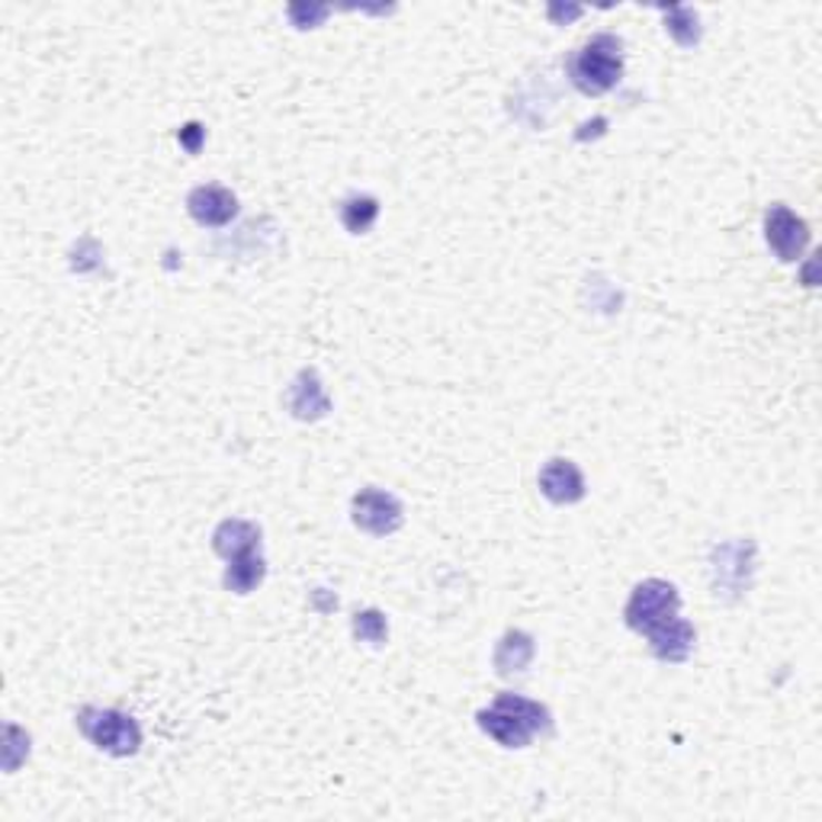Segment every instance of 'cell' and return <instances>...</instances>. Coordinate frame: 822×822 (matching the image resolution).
Listing matches in <instances>:
<instances>
[{"label":"cell","mask_w":822,"mask_h":822,"mask_svg":"<svg viewBox=\"0 0 822 822\" xmlns=\"http://www.w3.org/2000/svg\"><path fill=\"white\" fill-rule=\"evenodd\" d=\"M572 85L582 93H607L624 75V56H621V39L614 36H595L578 56L568 61Z\"/></svg>","instance_id":"cell-1"},{"label":"cell","mask_w":822,"mask_h":822,"mask_svg":"<svg viewBox=\"0 0 822 822\" xmlns=\"http://www.w3.org/2000/svg\"><path fill=\"white\" fill-rule=\"evenodd\" d=\"M78 726L100 752L116 755V759H126V755H136L139 745H142V730L139 723L113 707H85L78 713Z\"/></svg>","instance_id":"cell-2"},{"label":"cell","mask_w":822,"mask_h":822,"mask_svg":"<svg viewBox=\"0 0 822 822\" xmlns=\"http://www.w3.org/2000/svg\"><path fill=\"white\" fill-rule=\"evenodd\" d=\"M679 588L672 582L650 578V582H643V585L633 588V595H630L624 607V621L636 633H653L655 626L669 624L672 617H679Z\"/></svg>","instance_id":"cell-3"},{"label":"cell","mask_w":822,"mask_h":822,"mask_svg":"<svg viewBox=\"0 0 822 822\" xmlns=\"http://www.w3.org/2000/svg\"><path fill=\"white\" fill-rule=\"evenodd\" d=\"M752 563H755V546L736 539V543H723L713 553V588L716 597H739L749 582H752Z\"/></svg>","instance_id":"cell-4"},{"label":"cell","mask_w":822,"mask_h":822,"mask_svg":"<svg viewBox=\"0 0 822 822\" xmlns=\"http://www.w3.org/2000/svg\"><path fill=\"white\" fill-rule=\"evenodd\" d=\"M765 241L778 260L791 264V260H800L803 251L810 248V226L791 206L778 202L765 212Z\"/></svg>","instance_id":"cell-5"},{"label":"cell","mask_w":822,"mask_h":822,"mask_svg":"<svg viewBox=\"0 0 822 822\" xmlns=\"http://www.w3.org/2000/svg\"><path fill=\"white\" fill-rule=\"evenodd\" d=\"M354 524L360 531H367L373 537H386L396 534L402 527V502L396 495L383 492V488H364L354 495Z\"/></svg>","instance_id":"cell-6"},{"label":"cell","mask_w":822,"mask_h":822,"mask_svg":"<svg viewBox=\"0 0 822 822\" xmlns=\"http://www.w3.org/2000/svg\"><path fill=\"white\" fill-rule=\"evenodd\" d=\"M539 492L553 502V505H575L585 498V479L582 469L572 459H549L539 469Z\"/></svg>","instance_id":"cell-7"},{"label":"cell","mask_w":822,"mask_h":822,"mask_svg":"<svg viewBox=\"0 0 822 822\" xmlns=\"http://www.w3.org/2000/svg\"><path fill=\"white\" fill-rule=\"evenodd\" d=\"M187 209H190V216L197 219L199 226L219 228L228 226L238 216V197L231 190H226V187L209 184V187H197L187 197Z\"/></svg>","instance_id":"cell-8"},{"label":"cell","mask_w":822,"mask_h":822,"mask_svg":"<svg viewBox=\"0 0 822 822\" xmlns=\"http://www.w3.org/2000/svg\"><path fill=\"white\" fill-rule=\"evenodd\" d=\"M286 402H289V412H293L299 422H318V418H325L328 408H331L328 393H325V386H321V379H318L315 369H303V373L293 379Z\"/></svg>","instance_id":"cell-9"},{"label":"cell","mask_w":822,"mask_h":822,"mask_svg":"<svg viewBox=\"0 0 822 822\" xmlns=\"http://www.w3.org/2000/svg\"><path fill=\"white\" fill-rule=\"evenodd\" d=\"M646 636H650L653 653L662 662H684L687 655L694 653V640H697L694 626L681 621V617H672L669 624L655 626L653 633H646Z\"/></svg>","instance_id":"cell-10"},{"label":"cell","mask_w":822,"mask_h":822,"mask_svg":"<svg viewBox=\"0 0 822 822\" xmlns=\"http://www.w3.org/2000/svg\"><path fill=\"white\" fill-rule=\"evenodd\" d=\"M476 720H479V726H483V733L495 739L498 745H505V749H527L531 745V739L534 733L517 720V716H511L508 710H498V707H488V710H479L476 713Z\"/></svg>","instance_id":"cell-11"},{"label":"cell","mask_w":822,"mask_h":822,"mask_svg":"<svg viewBox=\"0 0 822 822\" xmlns=\"http://www.w3.org/2000/svg\"><path fill=\"white\" fill-rule=\"evenodd\" d=\"M531 662H534V636H527L524 630H508L495 650V672L502 679L524 675Z\"/></svg>","instance_id":"cell-12"},{"label":"cell","mask_w":822,"mask_h":822,"mask_svg":"<svg viewBox=\"0 0 822 822\" xmlns=\"http://www.w3.org/2000/svg\"><path fill=\"white\" fill-rule=\"evenodd\" d=\"M212 546L219 556L226 559H235L241 553H251V549H260V527L251 524V521H222L212 534Z\"/></svg>","instance_id":"cell-13"},{"label":"cell","mask_w":822,"mask_h":822,"mask_svg":"<svg viewBox=\"0 0 822 822\" xmlns=\"http://www.w3.org/2000/svg\"><path fill=\"white\" fill-rule=\"evenodd\" d=\"M492 707L508 710L511 716H517L534 736H553V713L531 701V697H521V694H498Z\"/></svg>","instance_id":"cell-14"},{"label":"cell","mask_w":822,"mask_h":822,"mask_svg":"<svg viewBox=\"0 0 822 822\" xmlns=\"http://www.w3.org/2000/svg\"><path fill=\"white\" fill-rule=\"evenodd\" d=\"M264 556H260V549H251V553H241V556H235V559H228V568H226V588L228 592H235V595H248V592H255L257 585L264 582Z\"/></svg>","instance_id":"cell-15"},{"label":"cell","mask_w":822,"mask_h":822,"mask_svg":"<svg viewBox=\"0 0 822 822\" xmlns=\"http://www.w3.org/2000/svg\"><path fill=\"white\" fill-rule=\"evenodd\" d=\"M379 216V199L373 197H350L340 202V222L350 235H367Z\"/></svg>","instance_id":"cell-16"},{"label":"cell","mask_w":822,"mask_h":822,"mask_svg":"<svg viewBox=\"0 0 822 822\" xmlns=\"http://www.w3.org/2000/svg\"><path fill=\"white\" fill-rule=\"evenodd\" d=\"M665 23H669L672 39H675L679 46H684V49H691V46L701 42V20H697L694 10H687V7H672V10H665Z\"/></svg>","instance_id":"cell-17"},{"label":"cell","mask_w":822,"mask_h":822,"mask_svg":"<svg viewBox=\"0 0 822 822\" xmlns=\"http://www.w3.org/2000/svg\"><path fill=\"white\" fill-rule=\"evenodd\" d=\"M354 633H357V640L379 646V643H386L389 626H386V617L379 611H364V614L354 617Z\"/></svg>","instance_id":"cell-18"},{"label":"cell","mask_w":822,"mask_h":822,"mask_svg":"<svg viewBox=\"0 0 822 822\" xmlns=\"http://www.w3.org/2000/svg\"><path fill=\"white\" fill-rule=\"evenodd\" d=\"M328 17V7H306V3H293L289 7V20L299 29H315Z\"/></svg>","instance_id":"cell-19"},{"label":"cell","mask_w":822,"mask_h":822,"mask_svg":"<svg viewBox=\"0 0 822 822\" xmlns=\"http://www.w3.org/2000/svg\"><path fill=\"white\" fill-rule=\"evenodd\" d=\"M202 136H206V129H202L199 122H190V126H184V129H180V142H184V148H187L190 155H197L199 151Z\"/></svg>","instance_id":"cell-20"}]
</instances>
